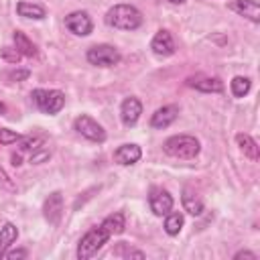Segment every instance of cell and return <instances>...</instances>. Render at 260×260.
<instances>
[{"label":"cell","instance_id":"52a82bcc","mask_svg":"<svg viewBox=\"0 0 260 260\" xmlns=\"http://www.w3.org/2000/svg\"><path fill=\"white\" fill-rule=\"evenodd\" d=\"M65 26H67L73 35H77V37H87V35L93 30V22H91L89 14L83 12V10H75V12L67 14V16H65Z\"/></svg>","mask_w":260,"mask_h":260},{"label":"cell","instance_id":"603a6c76","mask_svg":"<svg viewBox=\"0 0 260 260\" xmlns=\"http://www.w3.org/2000/svg\"><path fill=\"white\" fill-rule=\"evenodd\" d=\"M230 87H232V93L236 95V98H244L248 91H250V87H252V81L248 79V77H242V75H236L234 79H232V83H230Z\"/></svg>","mask_w":260,"mask_h":260},{"label":"cell","instance_id":"4316f807","mask_svg":"<svg viewBox=\"0 0 260 260\" xmlns=\"http://www.w3.org/2000/svg\"><path fill=\"white\" fill-rule=\"evenodd\" d=\"M0 189H6V191H14L16 187H14V183H12V179L6 175V171L0 167Z\"/></svg>","mask_w":260,"mask_h":260},{"label":"cell","instance_id":"44dd1931","mask_svg":"<svg viewBox=\"0 0 260 260\" xmlns=\"http://www.w3.org/2000/svg\"><path fill=\"white\" fill-rule=\"evenodd\" d=\"M16 12H18V16L35 18V20H43L47 16L45 8L41 4H32V2H18L16 4Z\"/></svg>","mask_w":260,"mask_h":260},{"label":"cell","instance_id":"8992f818","mask_svg":"<svg viewBox=\"0 0 260 260\" xmlns=\"http://www.w3.org/2000/svg\"><path fill=\"white\" fill-rule=\"evenodd\" d=\"M73 128H75L77 134H81L83 138H87L91 142H104L106 140V130L93 118H89L85 114H81L73 120Z\"/></svg>","mask_w":260,"mask_h":260},{"label":"cell","instance_id":"484cf974","mask_svg":"<svg viewBox=\"0 0 260 260\" xmlns=\"http://www.w3.org/2000/svg\"><path fill=\"white\" fill-rule=\"evenodd\" d=\"M20 57H22V55L16 51V47H4V49H2V59L8 61V63H18Z\"/></svg>","mask_w":260,"mask_h":260},{"label":"cell","instance_id":"2e32d148","mask_svg":"<svg viewBox=\"0 0 260 260\" xmlns=\"http://www.w3.org/2000/svg\"><path fill=\"white\" fill-rule=\"evenodd\" d=\"M236 142H238L240 150L244 152V156H248L250 160H258V156H260V148H258V142H256L250 134H244V132L236 134Z\"/></svg>","mask_w":260,"mask_h":260},{"label":"cell","instance_id":"7a4b0ae2","mask_svg":"<svg viewBox=\"0 0 260 260\" xmlns=\"http://www.w3.org/2000/svg\"><path fill=\"white\" fill-rule=\"evenodd\" d=\"M162 150L169 156H175V158H195L199 154V150H201V144H199V140L195 136L175 134V136L165 140Z\"/></svg>","mask_w":260,"mask_h":260},{"label":"cell","instance_id":"1f68e13d","mask_svg":"<svg viewBox=\"0 0 260 260\" xmlns=\"http://www.w3.org/2000/svg\"><path fill=\"white\" fill-rule=\"evenodd\" d=\"M169 2H171V4H185L187 0H169Z\"/></svg>","mask_w":260,"mask_h":260},{"label":"cell","instance_id":"6da1fadb","mask_svg":"<svg viewBox=\"0 0 260 260\" xmlns=\"http://www.w3.org/2000/svg\"><path fill=\"white\" fill-rule=\"evenodd\" d=\"M106 24L120 30H136L142 24V14L132 4H116L106 12Z\"/></svg>","mask_w":260,"mask_h":260},{"label":"cell","instance_id":"e0dca14e","mask_svg":"<svg viewBox=\"0 0 260 260\" xmlns=\"http://www.w3.org/2000/svg\"><path fill=\"white\" fill-rule=\"evenodd\" d=\"M181 201H183V209L187 213H191V215H201L203 213V201L199 199V195L193 189H183Z\"/></svg>","mask_w":260,"mask_h":260},{"label":"cell","instance_id":"ba28073f","mask_svg":"<svg viewBox=\"0 0 260 260\" xmlns=\"http://www.w3.org/2000/svg\"><path fill=\"white\" fill-rule=\"evenodd\" d=\"M148 205L152 209L154 215H167L171 209H173V197L167 189L162 187H152L150 189V195H148Z\"/></svg>","mask_w":260,"mask_h":260},{"label":"cell","instance_id":"9a60e30c","mask_svg":"<svg viewBox=\"0 0 260 260\" xmlns=\"http://www.w3.org/2000/svg\"><path fill=\"white\" fill-rule=\"evenodd\" d=\"M140 156H142V150H140L138 144H122V146H118L116 152H114V160H116L118 165H124V167L138 162Z\"/></svg>","mask_w":260,"mask_h":260},{"label":"cell","instance_id":"f546056e","mask_svg":"<svg viewBox=\"0 0 260 260\" xmlns=\"http://www.w3.org/2000/svg\"><path fill=\"white\" fill-rule=\"evenodd\" d=\"M234 258H236V260H240V258H250V260H256L258 256H256L254 252H248V250H240V252H236V254H234Z\"/></svg>","mask_w":260,"mask_h":260},{"label":"cell","instance_id":"ac0fdd59","mask_svg":"<svg viewBox=\"0 0 260 260\" xmlns=\"http://www.w3.org/2000/svg\"><path fill=\"white\" fill-rule=\"evenodd\" d=\"M16 238H18V228L14 223L8 221L0 228V258H4V252L16 242Z\"/></svg>","mask_w":260,"mask_h":260},{"label":"cell","instance_id":"3957f363","mask_svg":"<svg viewBox=\"0 0 260 260\" xmlns=\"http://www.w3.org/2000/svg\"><path fill=\"white\" fill-rule=\"evenodd\" d=\"M30 98H32L35 106L43 114H49V116L61 112L63 106H65V93L59 91V89H41L39 87V89H32Z\"/></svg>","mask_w":260,"mask_h":260},{"label":"cell","instance_id":"d6a6232c","mask_svg":"<svg viewBox=\"0 0 260 260\" xmlns=\"http://www.w3.org/2000/svg\"><path fill=\"white\" fill-rule=\"evenodd\" d=\"M2 112H4V104H0V114H2Z\"/></svg>","mask_w":260,"mask_h":260},{"label":"cell","instance_id":"8fae6325","mask_svg":"<svg viewBox=\"0 0 260 260\" xmlns=\"http://www.w3.org/2000/svg\"><path fill=\"white\" fill-rule=\"evenodd\" d=\"M150 49H152V53H154L156 57H171V55L175 53V41H173L171 32L165 30V28H160V30L152 37Z\"/></svg>","mask_w":260,"mask_h":260},{"label":"cell","instance_id":"f1b7e54d","mask_svg":"<svg viewBox=\"0 0 260 260\" xmlns=\"http://www.w3.org/2000/svg\"><path fill=\"white\" fill-rule=\"evenodd\" d=\"M51 154H49V150H41V152H32L30 154V162H35V165H39V162H43V160H47Z\"/></svg>","mask_w":260,"mask_h":260},{"label":"cell","instance_id":"7402d4cb","mask_svg":"<svg viewBox=\"0 0 260 260\" xmlns=\"http://www.w3.org/2000/svg\"><path fill=\"white\" fill-rule=\"evenodd\" d=\"M183 223H185V217L181 211H169L167 213V219H165V232L169 236H179V232L183 230Z\"/></svg>","mask_w":260,"mask_h":260},{"label":"cell","instance_id":"83f0119b","mask_svg":"<svg viewBox=\"0 0 260 260\" xmlns=\"http://www.w3.org/2000/svg\"><path fill=\"white\" fill-rule=\"evenodd\" d=\"M28 252L26 250H6L4 252V258L6 260H16V258H26Z\"/></svg>","mask_w":260,"mask_h":260},{"label":"cell","instance_id":"7c38bea8","mask_svg":"<svg viewBox=\"0 0 260 260\" xmlns=\"http://www.w3.org/2000/svg\"><path fill=\"white\" fill-rule=\"evenodd\" d=\"M187 85H189V87H195V89H199V91H205V93H219V91H223L221 79H217V77H207V75L189 77V79H187Z\"/></svg>","mask_w":260,"mask_h":260},{"label":"cell","instance_id":"d4e9b609","mask_svg":"<svg viewBox=\"0 0 260 260\" xmlns=\"http://www.w3.org/2000/svg\"><path fill=\"white\" fill-rule=\"evenodd\" d=\"M16 140H22V136L14 130H8V128H0V144H10V142H16Z\"/></svg>","mask_w":260,"mask_h":260},{"label":"cell","instance_id":"9c48e42d","mask_svg":"<svg viewBox=\"0 0 260 260\" xmlns=\"http://www.w3.org/2000/svg\"><path fill=\"white\" fill-rule=\"evenodd\" d=\"M43 215H45V219L51 225H57L59 223V219L63 215V195H61V191H53L45 199V203H43Z\"/></svg>","mask_w":260,"mask_h":260},{"label":"cell","instance_id":"5bb4252c","mask_svg":"<svg viewBox=\"0 0 260 260\" xmlns=\"http://www.w3.org/2000/svg\"><path fill=\"white\" fill-rule=\"evenodd\" d=\"M228 8L234 10V12H238L240 16H246L252 22H258L260 20V6H258L256 0H234V2L228 4Z\"/></svg>","mask_w":260,"mask_h":260},{"label":"cell","instance_id":"30bf717a","mask_svg":"<svg viewBox=\"0 0 260 260\" xmlns=\"http://www.w3.org/2000/svg\"><path fill=\"white\" fill-rule=\"evenodd\" d=\"M140 114H142V104H140L138 98L130 95V98H126V100L122 102V106H120V118H122V124H124L126 128L136 126Z\"/></svg>","mask_w":260,"mask_h":260},{"label":"cell","instance_id":"277c9868","mask_svg":"<svg viewBox=\"0 0 260 260\" xmlns=\"http://www.w3.org/2000/svg\"><path fill=\"white\" fill-rule=\"evenodd\" d=\"M110 238H112V236H110L102 225L89 230V232L79 240V244H77V258H79V260L91 258L93 254H98V250H100Z\"/></svg>","mask_w":260,"mask_h":260},{"label":"cell","instance_id":"cb8c5ba5","mask_svg":"<svg viewBox=\"0 0 260 260\" xmlns=\"http://www.w3.org/2000/svg\"><path fill=\"white\" fill-rule=\"evenodd\" d=\"M43 136H28V138H22V144H20V150L22 152H35L41 148L43 144Z\"/></svg>","mask_w":260,"mask_h":260},{"label":"cell","instance_id":"d6986e66","mask_svg":"<svg viewBox=\"0 0 260 260\" xmlns=\"http://www.w3.org/2000/svg\"><path fill=\"white\" fill-rule=\"evenodd\" d=\"M12 39H14V47H16V51H18L22 57H37V47L32 45V41H30L24 32L14 30V32H12Z\"/></svg>","mask_w":260,"mask_h":260},{"label":"cell","instance_id":"4fadbf2b","mask_svg":"<svg viewBox=\"0 0 260 260\" xmlns=\"http://www.w3.org/2000/svg\"><path fill=\"white\" fill-rule=\"evenodd\" d=\"M177 116H179V108H177V106H162V108H158V110L152 114L150 126H152V128H158V130L169 128V126L177 120Z\"/></svg>","mask_w":260,"mask_h":260},{"label":"cell","instance_id":"ffe728a7","mask_svg":"<svg viewBox=\"0 0 260 260\" xmlns=\"http://www.w3.org/2000/svg\"><path fill=\"white\" fill-rule=\"evenodd\" d=\"M110 236H118V234H122L124 232V228H126V217H124V213H110L102 223H100Z\"/></svg>","mask_w":260,"mask_h":260},{"label":"cell","instance_id":"5b68a950","mask_svg":"<svg viewBox=\"0 0 260 260\" xmlns=\"http://www.w3.org/2000/svg\"><path fill=\"white\" fill-rule=\"evenodd\" d=\"M85 57L91 65H98V67H114L122 59L120 51L112 45H93L91 49H87Z\"/></svg>","mask_w":260,"mask_h":260},{"label":"cell","instance_id":"4dcf8cb0","mask_svg":"<svg viewBox=\"0 0 260 260\" xmlns=\"http://www.w3.org/2000/svg\"><path fill=\"white\" fill-rule=\"evenodd\" d=\"M28 75H30V73H28L26 69H24V71H14V73H10V79H16V81H18V79H26Z\"/></svg>","mask_w":260,"mask_h":260}]
</instances>
